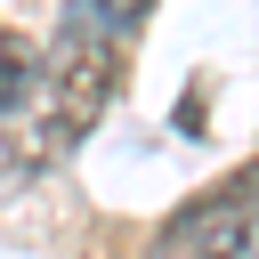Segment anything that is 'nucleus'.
Instances as JSON below:
<instances>
[{
    "label": "nucleus",
    "instance_id": "3",
    "mask_svg": "<svg viewBox=\"0 0 259 259\" xmlns=\"http://www.w3.org/2000/svg\"><path fill=\"white\" fill-rule=\"evenodd\" d=\"M138 16H146V0H73L65 8V32L73 40H97V49H121Z\"/></svg>",
    "mask_w": 259,
    "mask_h": 259
},
{
    "label": "nucleus",
    "instance_id": "1",
    "mask_svg": "<svg viewBox=\"0 0 259 259\" xmlns=\"http://www.w3.org/2000/svg\"><path fill=\"white\" fill-rule=\"evenodd\" d=\"M113 97V49L97 40H57L32 49L16 32H0V178H32L49 170Z\"/></svg>",
    "mask_w": 259,
    "mask_h": 259
},
{
    "label": "nucleus",
    "instance_id": "2",
    "mask_svg": "<svg viewBox=\"0 0 259 259\" xmlns=\"http://www.w3.org/2000/svg\"><path fill=\"white\" fill-rule=\"evenodd\" d=\"M146 259H259V170L194 194L146 243Z\"/></svg>",
    "mask_w": 259,
    "mask_h": 259
}]
</instances>
